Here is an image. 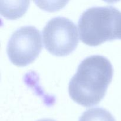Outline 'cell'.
Segmentation results:
<instances>
[{
    "label": "cell",
    "instance_id": "5",
    "mask_svg": "<svg viewBox=\"0 0 121 121\" xmlns=\"http://www.w3.org/2000/svg\"><path fill=\"white\" fill-rule=\"evenodd\" d=\"M28 1H1V13L4 17L15 19L22 16L29 6Z\"/></svg>",
    "mask_w": 121,
    "mask_h": 121
},
{
    "label": "cell",
    "instance_id": "3",
    "mask_svg": "<svg viewBox=\"0 0 121 121\" xmlns=\"http://www.w3.org/2000/svg\"><path fill=\"white\" fill-rule=\"evenodd\" d=\"M45 48L52 54L64 56L70 54L79 43L75 24L64 17L50 19L42 31Z\"/></svg>",
    "mask_w": 121,
    "mask_h": 121
},
{
    "label": "cell",
    "instance_id": "7",
    "mask_svg": "<svg viewBox=\"0 0 121 121\" xmlns=\"http://www.w3.org/2000/svg\"><path fill=\"white\" fill-rule=\"evenodd\" d=\"M37 121H56L53 120V119H39V120Z\"/></svg>",
    "mask_w": 121,
    "mask_h": 121
},
{
    "label": "cell",
    "instance_id": "4",
    "mask_svg": "<svg viewBox=\"0 0 121 121\" xmlns=\"http://www.w3.org/2000/svg\"><path fill=\"white\" fill-rule=\"evenodd\" d=\"M43 47L40 32L36 27L26 26L12 34L7 46L10 61L18 66H26L33 62Z\"/></svg>",
    "mask_w": 121,
    "mask_h": 121
},
{
    "label": "cell",
    "instance_id": "1",
    "mask_svg": "<svg viewBox=\"0 0 121 121\" xmlns=\"http://www.w3.org/2000/svg\"><path fill=\"white\" fill-rule=\"evenodd\" d=\"M113 74L112 64L105 57L93 55L85 58L69 82L70 96L85 107L97 105L105 96Z\"/></svg>",
    "mask_w": 121,
    "mask_h": 121
},
{
    "label": "cell",
    "instance_id": "6",
    "mask_svg": "<svg viewBox=\"0 0 121 121\" xmlns=\"http://www.w3.org/2000/svg\"><path fill=\"white\" fill-rule=\"evenodd\" d=\"M79 121H116L111 112L102 108L89 109L82 113Z\"/></svg>",
    "mask_w": 121,
    "mask_h": 121
},
{
    "label": "cell",
    "instance_id": "2",
    "mask_svg": "<svg viewBox=\"0 0 121 121\" xmlns=\"http://www.w3.org/2000/svg\"><path fill=\"white\" fill-rule=\"evenodd\" d=\"M78 28L81 41L90 46L121 40V11L111 5L89 8L80 15Z\"/></svg>",
    "mask_w": 121,
    "mask_h": 121
}]
</instances>
